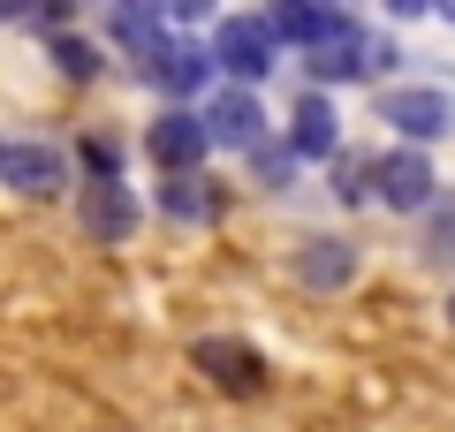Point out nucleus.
I'll return each mask as SVG.
<instances>
[{"instance_id": "1", "label": "nucleus", "mask_w": 455, "mask_h": 432, "mask_svg": "<svg viewBox=\"0 0 455 432\" xmlns=\"http://www.w3.org/2000/svg\"><path fill=\"white\" fill-rule=\"evenodd\" d=\"M304 68H311V84H357V76H379V68H395V38L364 31V23H341V31H326L319 46H304Z\"/></svg>"}, {"instance_id": "2", "label": "nucleus", "mask_w": 455, "mask_h": 432, "mask_svg": "<svg viewBox=\"0 0 455 432\" xmlns=\"http://www.w3.org/2000/svg\"><path fill=\"white\" fill-rule=\"evenodd\" d=\"M212 61H220L235 84H266L274 61H281L274 16H220V31H212Z\"/></svg>"}, {"instance_id": "3", "label": "nucleus", "mask_w": 455, "mask_h": 432, "mask_svg": "<svg viewBox=\"0 0 455 432\" xmlns=\"http://www.w3.org/2000/svg\"><path fill=\"white\" fill-rule=\"evenodd\" d=\"M433 197H440V182H433V160H425V144H395V152H379V160H372V205L410 212V220H418Z\"/></svg>"}, {"instance_id": "4", "label": "nucleus", "mask_w": 455, "mask_h": 432, "mask_svg": "<svg viewBox=\"0 0 455 432\" xmlns=\"http://www.w3.org/2000/svg\"><path fill=\"white\" fill-rule=\"evenodd\" d=\"M379 122L403 129L410 144H433L455 129V99L440 84H395V92H379Z\"/></svg>"}, {"instance_id": "5", "label": "nucleus", "mask_w": 455, "mask_h": 432, "mask_svg": "<svg viewBox=\"0 0 455 432\" xmlns=\"http://www.w3.org/2000/svg\"><path fill=\"white\" fill-rule=\"evenodd\" d=\"M212 68H220L212 46H197V38H167V46H152L145 61H137V76H145L160 99H197L212 84Z\"/></svg>"}, {"instance_id": "6", "label": "nucleus", "mask_w": 455, "mask_h": 432, "mask_svg": "<svg viewBox=\"0 0 455 432\" xmlns=\"http://www.w3.org/2000/svg\"><path fill=\"white\" fill-rule=\"evenodd\" d=\"M0 182H8L16 197H61V182H68L61 144H46V137H0Z\"/></svg>"}, {"instance_id": "7", "label": "nucleus", "mask_w": 455, "mask_h": 432, "mask_svg": "<svg viewBox=\"0 0 455 432\" xmlns=\"http://www.w3.org/2000/svg\"><path fill=\"white\" fill-rule=\"evenodd\" d=\"M205 152H212V129H205V114H190L182 99L145 129V160L160 167V175H175V167H205Z\"/></svg>"}, {"instance_id": "8", "label": "nucleus", "mask_w": 455, "mask_h": 432, "mask_svg": "<svg viewBox=\"0 0 455 432\" xmlns=\"http://www.w3.org/2000/svg\"><path fill=\"white\" fill-rule=\"evenodd\" d=\"M76 220H84V236H92V243H130L137 220H145V205L130 197V182H122V175H92V182H84Z\"/></svg>"}, {"instance_id": "9", "label": "nucleus", "mask_w": 455, "mask_h": 432, "mask_svg": "<svg viewBox=\"0 0 455 432\" xmlns=\"http://www.w3.org/2000/svg\"><path fill=\"white\" fill-rule=\"evenodd\" d=\"M205 129H212L220 152H259V144H266V107H259V92H251V84L212 92V99H205Z\"/></svg>"}, {"instance_id": "10", "label": "nucleus", "mask_w": 455, "mask_h": 432, "mask_svg": "<svg viewBox=\"0 0 455 432\" xmlns=\"http://www.w3.org/2000/svg\"><path fill=\"white\" fill-rule=\"evenodd\" d=\"M357 266L364 258H357L349 236H304L296 243V281H304L311 296H341V288L357 281Z\"/></svg>"}, {"instance_id": "11", "label": "nucleus", "mask_w": 455, "mask_h": 432, "mask_svg": "<svg viewBox=\"0 0 455 432\" xmlns=\"http://www.w3.org/2000/svg\"><path fill=\"white\" fill-rule=\"evenodd\" d=\"M167 23H175V16H167V0H107V38L130 53V61H145L152 46L175 38Z\"/></svg>"}, {"instance_id": "12", "label": "nucleus", "mask_w": 455, "mask_h": 432, "mask_svg": "<svg viewBox=\"0 0 455 432\" xmlns=\"http://www.w3.org/2000/svg\"><path fill=\"white\" fill-rule=\"evenodd\" d=\"M190 364L205 372V380H220L228 395H259V387H266V356L243 349V341H228V334H205L190 349Z\"/></svg>"}, {"instance_id": "13", "label": "nucleus", "mask_w": 455, "mask_h": 432, "mask_svg": "<svg viewBox=\"0 0 455 432\" xmlns=\"http://www.w3.org/2000/svg\"><path fill=\"white\" fill-rule=\"evenodd\" d=\"M289 144L304 152V160H334V152H341V114H334L326 92H304L289 107Z\"/></svg>"}, {"instance_id": "14", "label": "nucleus", "mask_w": 455, "mask_h": 432, "mask_svg": "<svg viewBox=\"0 0 455 432\" xmlns=\"http://www.w3.org/2000/svg\"><path fill=\"white\" fill-rule=\"evenodd\" d=\"M160 212H167V220H182V228L220 220V182H205L197 167H175V175L160 182Z\"/></svg>"}, {"instance_id": "15", "label": "nucleus", "mask_w": 455, "mask_h": 432, "mask_svg": "<svg viewBox=\"0 0 455 432\" xmlns=\"http://www.w3.org/2000/svg\"><path fill=\"white\" fill-rule=\"evenodd\" d=\"M266 16H274V31H281V46H319L326 31H341V0H274V8H266Z\"/></svg>"}, {"instance_id": "16", "label": "nucleus", "mask_w": 455, "mask_h": 432, "mask_svg": "<svg viewBox=\"0 0 455 432\" xmlns=\"http://www.w3.org/2000/svg\"><path fill=\"white\" fill-rule=\"evenodd\" d=\"M418 258L425 266H455V197H433L418 212Z\"/></svg>"}, {"instance_id": "17", "label": "nucleus", "mask_w": 455, "mask_h": 432, "mask_svg": "<svg viewBox=\"0 0 455 432\" xmlns=\"http://www.w3.org/2000/svg\"><path fill=\"white\" fill-rule=\"evenodd\" d=\"M296 167H304V152H296V144H289V137H281V144H274V137H266V144H259V152H251V175H259V182H266V190H289V182H296Z\"/></svg>"}, {"instance_id": "18", "label": "nucleus", "mask_w": 455, "mask_h": 432, "mask_svg": "<svg viewBox=\"0 0 455 432\" xmlns=\"http://www.w3.org/2000/svg\"><path fill=\"white\" fill-rule=\"evenodd\" d=\"M53 68H61V76L68 84H92L99 76V46H92V38H76V31H53Z\"/></svg>"}, {"instance_id": "19", "label": "nucleus", "mask_w": 455, "mask_h": 432, "mask_svg": "<svg viewBox=\"0 0 455 432\" xmlns=\"http://www.w3.org/2000/svg\"><path fill=\"white\" fill-rule=\"evenodd\" d=\"M76 167L84 175H122V137H107V129L76 137Z\"/></svg>"}, {"instance_id": "20", "label": "nucleus", "mask_w": 455, "mask_h": 432, "mask_svg": "<svg viewBox=\"0 0 455 432\" xmlns=\"http://www.w3.org/2000/svg\"><path fill=\"white\" fill-rule=\"evenodd\" d=\"M326 167H334V197H341V205H372V167H364V160L334 152Z\"/></svg>"}, {"instance_id": "21", "label": "nucleus", "mask_w": 455, "mask_h": 432, "mask_svg": "<svg viewBox=\"0 0 455 432\" xmlns=\"http://www.w3.org/2000/svg\"><path fill=\"white\" fill-rule=\"evenodd\" d=\"M8 23H53V0H0Z\"/></svg>"}, {"instance_id": "22", "label": "nucleus", "mask_w": 455, "mask_h": 432, "mask_svg": "<svg viewBox=\"0 0 455 432\" xmlns=\"http://www.w3.org/2000/svg\"><path fill=\"white\" fill-rule=\"evenodd\" d=\"M212 8H220V0H167V16H175V23H205Z\"/></svg>"}, {"instance_id": "23", "label": "nucleus", "mask_w": 455, "mask_h": 432, "mask_svg": "<svg viewBox=\"0 0 455 432\" xmlns=\"http://www.w3.org/2000/svg\"><path fill=\"white\" fill-rule=\"evenodd\" d=\"M387 16L395 23H418V16H433V0H387Z\"/></svg>"}, {"instance_id": "24", "label": "nucleus", "mask_w": 455, "mask_h": 432, "mask_svg": "<svg viewBox=\"0 0 455 432\" xmlns=\"http://www.w3.org/2000/svg\"><path fill=\"white\" fill-rule=\"evenodd\" d=\"M76 8H107V0H53V16H76Z\"/></svg>"}, {"instance_id": "25", "label": "nucleus", "mask_w": 455, "mask_h": 432, "mask_svg": "<svg viewBox=\"0 0 455 432\" xmlns=\"http://www.w3.org/2000/svg\"><path fill=\"white\" fill-rule=\"evenodd\" d=\"M433 16H448V23H455V0H433Z\"/></svg>"}, {"instance_id": "26", "label": "nucleus", "mask_w": 455, "mask_h": 432, "mask_svg": "<svg viewBox=\"0 0 455 432\" xmlns=\"http://www.w3.org/2000/svg\"><path fill=\"white\" fill-rule=\"evenodd\" d=\"M448 326H455V296H448Z\"/></svg>"}]
</instances>
